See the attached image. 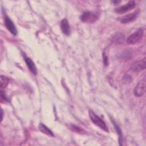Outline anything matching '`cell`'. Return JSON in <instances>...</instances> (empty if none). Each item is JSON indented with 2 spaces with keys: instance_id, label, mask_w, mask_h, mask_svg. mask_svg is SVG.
Masks as SVG:
<instances>
[{
  "instance_id": "1",
  "label": "cell",
  "mask_w": 146,
  "mask_h": 146,
  "mask_svg": "<svg viewBox=\"0 0 146 146\" xmlns=\"http://www.w3.org/2000/svg\"><path fill=\"white\" fill-rule=\"evenodd\" d=\"M89 116L91 120L94 124L99 127L100 128L106 132H108V128L105 122L97 115H96L92 111H89Z\"/></svg>"
},
{
  "instance_id": "2",
  "label": "cell",
  "mask_w": 146,
  "mask_h": 146,
  "mask_svg": "<svg viewBox=\"0 0 146 146\" xmlns=\"http://www.w3.org/2000/svg\"><path fill=\"white\" fill-rule=\"evenodd\" d=\"M80 18L84 23H92L98 19L99 15L94 11H86L80 15Z\"/></svg>"
},
{
  "instance_id": "3",
  "label": "cell",
  "mask_w": 146,
  "mask_h": 146,
  "mask_svg": "<svg viewBox=\"0 0 146 146\" xmlns=\"http://www.w3.org/2000/svg\"><path fill=\"white\" fill-rule=\"evenodd\" d=\"M144 34L143 29L141 28L139 29L136 31H135L132 34L130 35L127 39V42L129 44H133L138 42L143 37Z\"/></svg>"
},
{
  "instance_id": "4",
  "label": "cell",
  "mask_w": 146,
  "mask_h": 146,
  "mask_svg": "<svg viewBox=\"0 0 146 146\" xmlns=\"http://www.w3.org/2000/svg\"><path fill=\"white\" fill-rule=\"evenodd\" d=\"M145 86H146L145 78H143L137 83L136 87H135V89L133 91L134 95L137 97L143 96L145 92Z\"/></svg>"
},
{
  "instance_id": "5",
  "label": "cell",
  "mask_w": 146,
  "mask_h": 146,
  "mask_svg": "<svg viewBox=\"0 0 146 146\" xmlns=\"http://www.w3.org/2000/svg\"><path fill=\"white\" fill-rule=\"evenodd\" d=\"M135 7V2L133 1H130L126 4L116 8L115 11L117 13L123 14V13H125L127 11H129V10L133 9Z\"/></svg>"
},
{
  "instance_id": "6",
  "label": "cell",
  "mask_w": 146,
  "mask_h": 146,
  "mask_svg": "<svg viewBox=\"0 0 146 146\" xmlns=\"http://www.w3.org/2000/svg\"><path fill=\"white\" fill-rule=\"evenodd\" d=\"M146 67V62L145 59L133 62L131 66V70L134 72H140L145 70Z\"/></svg>"
},
{
  "instance_id": "7",
  "label": "cell",
  "mask_w": 146,
  "mask_h": 146,
  "mask_svg": "<svg viewBox=\"0 0 146 146\" xmlns=\"http://www.w3.org/2000/svg\"><path fill=\"white\" fill-rule=\"evenodd\" d=\"M139 13V10H137L132 13H130L129 14L125 15L123 16L122 18H121L120 22L122 23H128L129 22L133 21L137 17Z\"/></svg>"
},
{
  "instance_id": "8",
  "label": "cell",
  "mask_w": 146,
  "mask_h": 146,
  "mask_svg": "<svg viewBox=\"0 0 146 146\" xmlns=\"http://www.w3.org/2000/svg\"><path fill=\"white\" fill-rule=\"evenodd\" d=\"M5 25L7 29L13 35H15L17 34V30L13 22L7 17L5 18Z\"/></svg>"
},
{
  "instance_id": "9",
  "label": "cell",
  "mask_w": 146,
  "mask_h": 146,
  "mask_svg": "<svg viewBox=\"0 0 146 146\" xmlns=\"http://www.w3.org/2000/svg\"><path fill=\"white\" fill-rule=\"evenodd\" d=\"M23 58H24V60L26 62V64L27 65V66L28 67L29 70L34 74V75H36L37 74V70H36V67L34 64V63L33 62V61L29 57H27L26 55H23Z\"/></svg>"
},
{
  "instance_id": "10",
  "label": "cell",
  "mask_w": 146,
  "mask_h": 146,
  "mask_svg": "<svg viewBox=\"0 0 146 146\" xmlns=\"http://www.w3.org/2000/svg\"><path fill=\"white\" fill-rule=\"evenodd\" d=\"M60 29L66 35H68L70 34V27L68 21L66 19H63L60 22Z\"/></svg>"
},
{
  "instance_id": "11",
  "label": "cell",
  "mask_w": 146,
  "mask_h": 146,
  "mask_svg": "<svg viewBox=\"0 0 146 146\" xmlns=\"http://www.w3.org/2000/svg\"><path fill=\"white\" fill-rule=\"evenodd\" d=\"M124 38L125 36L124 34L120 33H117L113 35V36H112V41L115 43L120 44L124 42Z\"/></svg>"
},
{
  "instance_id": "12",
  "label": "cell",
  "mask_w": 146,
  "mask_h": 146,
  "mask_svg": "<svg viewBox=\"0 0 146 146\" xmlns=\"http://www.w3.org/2000/svg\"><path fill=\"white\" fill-rule=\"evenodd\" d=\"M39 131L42 132L43 133L47 135L50 137H54V134L53 132L45 125H44L43 123H40L38 126Z\"/></svg>"
},
{
  "instance_id": "13",
  "label": "cell",
  "mask_w": 146,
  "mask_h": 146,
  "mask_svg": "<svg viewBox=\"0 0 146 146\" xmlns=\"http://www.w3.org/2000/svg\"><path fill=\"white\" fill-rule=\"evenodd\" d=\"M9 79L7 77L1 75L0 78V86H1V90L6 88V87L9 84Z\"/></svg>"
},
{
  "instance_id": "14",
  "label": "cell",
  "mask_w": 146,
  "mask_h": 146,
  "mask_svg": "<svg viewBox=\"0 0 146 146\" xmlns=\"http://www.w3.org/2000/svg\"><path fill=\"white\" fill-rule=\"evenodd\" d=\"M112 123H113V125H114V126H115V129H116V131H117V134H118V136H119V145H122V143H122V140H123L121 131V130H120L119 127L116 124V123H115L113 120H112Z\"/></svg>"
},
{
  "instance_id": "15",
  "label": "cell",
  "mask_w": 146,
  "mask_h": 146,
  "mask_svg": "<svg viewBox=\"0 0 146 146\" xmlns=\"http://www.w3.org/2000/svg\"><path fill=\"white\" fill-rule=\"evenodd\" d=\"M70 128L74 131V132H76L77 133H84L86 132L83 129H82L81 128L75 125H74V124H70Z\"/></svg>"
},
{
  "instance_id": "16",
  "label": "cell",
  "mask_w": 146,
  "mask_h": 146,
  "mask_svg": "<svg viewBox=\"0 0 146 146\" xmlns=\"http://www.w3.org/2000/svg\"><path fill=\"white\" fill-rule=\"evenodd\" d=\"M103 63L104 66H107L108 64V57L104 51L103 52Z\"/></svg>"
},
{
  "instance_id": "17",
  "label": "cell",
  "mask_w": 146,
  "mask_h": 146,
  "mask_svg": "<svg viewBox=\"0 0 146 146\" xmlns=\"http://www.w3.org/2000/svg\"><path fill=\"white\" fill-rule=\"evenodd\" d=\"M123 79H124V82H127V83L130 82L132 80V78H131V77L129 75H125L124 76Z\"/></svg>"
},
{
  "instance_id": "18",
  "label": "cell",
  "mask_w": 146,
  "mask_h": 146,
  "mask_svg": "<svg viewBox=\"0 0 146 146\" xmlns=\"http://www.w3.org/2000/svg\"><path fill=\"white\" fill-rule=\"evenodd\" d=\"M3 111L2 110H1V121L2 120V119H3Z\"/></svg>"
}]
</instances>
